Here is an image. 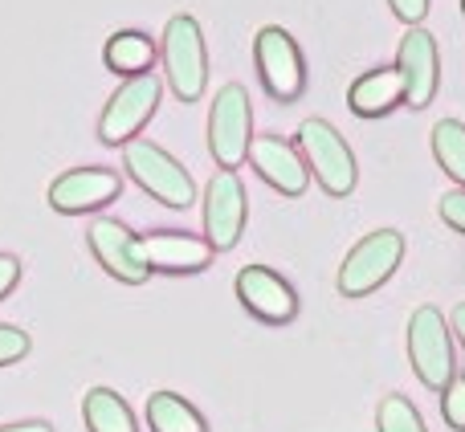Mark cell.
<instances>
[{
  "label": "cell",
  "instance_id": "cell-4",
  "mask_svg": "<svg viewBox=\"0 0 465 432\" xmlns=\"http://www.w3.org/2000/svg\"><path fill=\"white\" fill-rule=\"evenodd\" d=\"M123 163H127L131 180H135L143 192H152L160 204L168 209H188L196 201V184L188 176L184 163H176V155H168L160 143H147V139H131L123 147Z\"/></svg>",
  "mask_w": 465,
  "mask_h": 432
},
{
  "label": "cell",
  "instance_id": "cell-28",
  "mask_svg": "<svg viewBox=\"0 0 465 432\" xmlns=\"http://www.w3.org/2000/svg\"><path fill=\"white\" fill-rule=\"evenodd\" d=\"M0 432H54L45 420H21V425H0Z\"/></svg>",
  "mask_w": 465,
  "mask_h": 432
},
{
  "label": "cell",
  "instance_id": "cell-25",
  "mask_svg": "<svg viewBox=\"0 0 465 432\" xmlns=\"http://www.w3.org/2000/svg\"><path fill=\"white\" fill-rule=\"evenodd\" d=\"M388 5H392V13L401 16L409 29H412V25H420V21L429 16V0H388Z\"/></svg>",
  "mask_w": 465,
  "mask_h": 432
},
{
  "label": "cell",
  "instance_id": "cell-16",
  "mask_svg": "<svg viewBox=\"0 0 465 432\" xmlns=\"http://www.w3.org/2000/svg\"><path fill=\"white\" fill-rule=\"evenodd\" d=\"M347 103L360 119H380V114L396 111L404 103V82L396 74V65H380V70H368L351 82L347 90Z\"/></svg>",
  "mask_w": 465,
  "mask_h": 432
},
{
  "label": "cell",
  "instance_id": "cell-26",
  "mask_svg": "<svg viewBox=\"0 0 465 432\" xmlns=\"http://www.w3.org/2000/svg\"><path fill=\"white\" fill-rule=\"evenodd\" d=\"M16 278H21V261H16V257H8V253H0V298L16 286Z\"/></svg>",
  "mask_w": 465,
  "mask_h": 432
},
{
  "label": "cell",
  "instance_id": "cell-5",
  "mask_svg": "<svg viewBox=\"0 0 465 432\" xmlns=\"http://www.w3.org/2000/svg\"><path fill=\"white\" fill-rule=\"evenodd\" d=\"M163 70L176 90L180 103H196L209 82V54H204V33L201 21L188 13L172 16L163 29Z\"/></svg>",
  "mask_w": 465,
  "mask_h": 432
},
{
  "label": "cell",
  "instance_id": "cell-10",
  "mask_svg": "<svg viewBox=\"0 0 465 432\" xmlns=\"http://www.w3.org/2000/svg\"><path fill=\"white\" fill-rule=\"evenodd\" d=\"M245 209V184L237 180V172L221 168L204 188V241L213 245V253H225L241 241Z\"/></svg>",
  "mask_w": 465,
  "mask_h": 432
},
{
  "label": "cell",
  "instance_id": "cell-14",
  "mask_svg": "<svg viewBox=\"0 0 465 432\" xmlns=\"http://www.w3.org/2000/svg\"><path fill=\"white\" fill-rule=\"evenodd\" d=\"M119 196V176L106 168H74L49 184V204L57 212H94Z\"/></svg>",
  "mask_w": 465,
  "mask_h": 432
},
{
  "label": "cell",
  "instance_id": "cell-13",
  "mask_svg": "<svg viewBox=\"0 0 465 432\" xmlns=\"http://www.w3.org/2000/svg\"><path fill=\"white\" fill-rule=\"evenodd\" d=\"M249 163L253 172L282 196H302L311 188V168L298 155V147H290L286 139L278 135H253L249 143Z\"/></svg>",
  "mask_w": 465,
  "mask_h": 432
},
{
  "label": "cell",
  "instance_id": "cell-11",
  "mask_svg": "<svg viewBox=\"0 0 465 432\" xmlns=\"http://www.w3.org/2000/svg\"><path fill=\"white\" fill-rule=\"evenodd\" d=\"M237 298L253 319L270 322V327H286L298 314V294L282 273H273L270 265H245L237 273Z\"/></svg>",
  "mask_w": 465,
  "mask_h": 432
},
{
  "label": "cell",
  "instance_id": "cell-21",
  "mask_svg": "<svg viewBox=\"0 0 465 432\" xmlns=\"http://www.w3.org/2000/svg\"><path fill=\"white\" fill-rule=\"evenodd\" d=\"M376 428L380 432H429L420 408L409 400V396H384L376 408Z\"/></svg>",
  "mask_w": 465,
  "mask_h": 432
},
{
  "label": "cell",
  "instance_id": "cell-27",
  "mask_svg": "<svg viewBox=\"0 0 465 432\" xmlns=\"http://www.w3.org/2000/svg\"><path fill=\"white\" fill-rule=\"evenodd\" d=\"M450 330H453V339H458V343L465 347V302H458L450 310Z\"/></svg>",
  "mask_w": 465,
  "mask_h": 432
},
{
  "label": "cell",
  "instance_id": "cell-12",
  "mask_svg": "<svg viewBox=\"0 0 465 432\" xmlns=\"http://www.w3.org/2000/svg\"><path fill=\"white\" fill-rule=\"evenodd\" d=\"M90 249H94V257L103 261V270L111 273V278L127 281V286H139V281H147V273H152V265H147V257H143V241H139L127 224L111 221V216H98V221L90 224Z\"/></svg>",
  "mask_w": 465,
  "mask_h": 432
},
{
  "label": "cell",
  "instance_id": "cell-1",
  "mask_svg": "<svg viewBox=\"0 0 465 432\" xmlns=\"http://www.w3.org/2000/svg\"><path fill=\"white\" fill-rule=\"evenodd\" d=\"M409 363L429 392H445L458 376V347L453 330L437 306H417L409 319Z\"/></svg>",
  "mask_w": 465,
  "mask_h": 432
},
{
  "label": "cell",
  "instance_id": "cell-18",
  "mask_svg": "<svg viewBox=\"0 0 465 432\" xmlns=\"http://www.w3.org/2000/svg\"><path fill=\"white\" fill-rule=\"evenodd\" d=\"M152 62H155V45L147 33L139 29H123L106 41V65L127 78H139V74H152Z\"/></svg>",
  "mask_w": 465,
  "mask_h": 432
},
{
  "label": "cell",
  "instance_id": "cell-19",
  "mask_svg": "<svg viewBox=\"0 0 465 432\" xmlns=\"http://www.w3.org/2000/svg\"><path fill=\"white\" fill-rule=\"evenodd\" d=\"M147 425L152 432H209L201 412L176 392H155L147 400Z\"/></svg>",
  "mask_w": 465,
  "mask_h": 432
},
{
  "label": "cell",
  "instance_id": "cell-22",
  "mask_svg": "<svg viewBox=\"0 0 465 432\" xmlns=\"http://www.w3.org/2000/svg\"><path fill=\"white\" fill-rule=\"evenodd\" d=\"M441 417L453 432H465V376H453L441 392Z\"/></svg>",
  "mask_w": 465,
  "mask_h": 432
},
{
  "label": "cell",
  "instance_id": "cell-7",
  "mask_svg": "<svg viewBox=\"0 0 465 432\" xmlns=\"http://www.w3.org/2000/svg\"><path fill=\"white\" fill-rule=\"evenodd\" d=\"M253 57H257V74H262L270 98L278 103H294L306 86V65L298 54V41L290 37L282 25H265L253 41Z\"/></svg>",
  "mask_w": 465,
  "mask_h": 432
},
{
  "label": "cell",
  "instance_id": "cell-17",
  "mask_svg": "<svg viewBox=\"0 0 465 432\" xmlns=\"http://www.w3.org/2000/svg\"><path fill=\"white\" fill-rule=\"evenodd\" d=\"M82 417H86L90 432H139L135 412L111 388H90L86 400H82Z\"/></svg>",
  "mask_w": 465,
  "mask_h": 432
},
{
  "label": "cell",
  "instance_id": "cell-6",
  "mask_svg": "<svg viewBox=\"0 0 465 432\" xmlns=\"http://www.w3.org/2000/svg\"><path fill=\"white\" fill-rule=\"evenodd\" d=\"M249 143H253V106L245 86L229 82L221 86L209 114V152L225 172H237L249 160Z\"/></svg>",
  "mask_w": 465,
  "mask_h": 432
},
{
  "label": "cell",
  "instance_id": "cell-15",
  "mask_svg": "<svg viewBox=\"0 0 465 432\" xmlns=\"http://www.w3.org/2000/svg\"><path fill=\"white\" fill-rule=\"evenodd\" d=\"M143 257L160 273H201L213 265V245L193 232H147Z\"/></svg>",
  "mask_w": 465,
  "mask_h": 432
},
{
  "label": "cell",
  "instance_id": "cell-29",
  "mask_svg": "<svg viewBox=\"0 0 465 432\" xmlns=\"http://www.w3.org/2000/svg\"><path fill=\"white\" fill-rule=\"evenodd\" d=\"M461 13H465V0H461Z\"/></svg>",
  "mask_w": 465,
  "mask_h": 432
},
{
  "label": "cell",
  "instance_id": "cell-8",
  "mask_svg": "<svg viewBox=\"0 0 465 432\" xmlns=\"http://www.w3.org/2000/svg\"><path fill=\"white\" fill-rule=\"evenodd\" d=\"M155 106H160V78H155V74L127 78L119 90H114L111 103H106L103 119H98V135H103V143L127 147L131 139H135V131L155 114Z\"/></svg>",
  "mask_w": 465,
  "mask_h": 432
},
{
  "label": "cell",
  "instance_id": "cell-23",
  "mask_svg": "<svg viewBox=\"0 0 465 432\" xmlns=\"http://www.w3.org/2000/svg\"><path fill=\"white\" fill-rule=\"evenodd\" d=\"M29 355V335H25L21 327H8V322H0V368L5 363H16Z\"/></svg>",
  "mask_w": 465,
  "mask_h": 432
},
{
  "label": "cell",
  "instance_id": "cell-2",
  "mask_svg": "<svg viewBox=\"0 0 465 432\" xmlns=\"http://www.w3.org/2000/svg\"><path fill=\"white\" fill-rule=\"evenodd\" d=\"M298 155L306 160L311 176L319 180V188L327 196H351L360 168H355V155L347 147V139L331 127L327 119H306L298 127Z\"/></svg>",
  "mask_w": 465,
  "mask_h": 432
},
{
  "label": "cell",
  "instance_id": "cell-20",
  "mask_svg": "<svg viewBox=\"0 0 465 432\" xmlns=\"http://www.w3.org/2000/svg\"><path fill=\"white\" fill-rule=\"evenodd\" d=\"M433 155L445 176L458 188H465V123L461 119H441L433 127Z\"/></svg>",
  "mask_w": 465,
  "mask_h": 432
},
{
  "label": "cell",
  "instance_id": "cell-24",
  "mask_svg": "<svg viewBox=\"0 0 465 432\" xmlns=\"http://www.w3.org/2000/svg\"><path fill=\"white\" fill-rule=\"evenodd\" d=\"M437 212H441V221L450 224L453 232H461V237H465V188H453V192H445L441 204H437Z\"/></svg>",
  "mask_w": 465,
  "mask_h": 432
},
{
  "label": "cell",
  "instance_id": "cell-3",
  "mask_svg": "<svg viewBox=\"0 0 465 432\" xmlns=\"http://www.w3.org/2000/svg\"><path fill=\"white\" fill-rule=\"evenodd\" d=\"M404 261V237L396 229H371L363 241H355L351 253L339 265V294L343 298H368L401 270Z\"/></svg>",
  "mask_w": 465,
  "mask_h": 432
},
{
  "label": "cell",
  "instance_id": "cell-9",
  "mask_svg": "<svg viewBox=\"0 0 465 432\" xmlns=\"http://www.w3.org/2000/svg\"><path fill=\"white\" fill-rule=\"evenodd\" d=\"M396 74L404 82V103L425 111L437 98V86H441V54H437L433 33H425L420 25L404 33L401 49H396Z\"/></svg>",
  "mask_w": 465,
  "mask_h": 432
}]
</instances>
